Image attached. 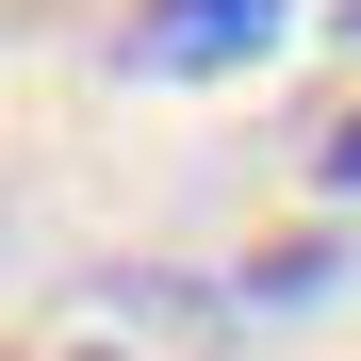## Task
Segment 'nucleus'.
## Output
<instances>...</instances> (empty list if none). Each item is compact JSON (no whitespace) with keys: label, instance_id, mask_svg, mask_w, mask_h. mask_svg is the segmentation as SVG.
<instances>
[{"label":"nucleus","instance_id":"f257e3e1","mask_svg":"<svg viewBox=\"0 0 361 361\" xmlns=\"http://www.w3.org/2000/svg\"><path fill=\"white\" fill-rule=\"evenodd\" d=\"M17 361H247V329H230L214 279H180V263H115V279H66V295H49Z\"/></svg>","mask_w":361,"mask_h":361},{"label":"nucleus","instance_id":"f03ea898","mask_svg":"<svg viewBox=\"0 0 361 361\" xmlns=\"http://www.w3.org/2000/svg\"><path fill=\"white\" fill-rule=\"evenodd\" d=\"M295 33V0H132V66L148 82H230Z\"/></svg>","mask_w":361,"mask_h":361},{"label":"nucleus","instance_id":"7ed1b4c3","mask_svg":"<svg viewBox=\"0 0 361 361\" xmlns=\"http://www.w3.org/2000/svg\"><path fill=\"white\" fill-rule=\"evenodd\" d=\"M329 197H361V115H345V132H329Z\"/></svg>","mask_w":361,"mask_h":361},{"label":"nucleus","instance_id":"20e7f679","mask_svg":"<svg viewBox=\"0 0 361 361\" xmlns=\"http://www.w3.org/2000/svg\"><path fill=\"white\" fill-rule=\"evenodd\" d=\"M17 17H49V0H0V33H17Z\"/></svg>","mask_w":361,"mask_h":361}]
</instances>
